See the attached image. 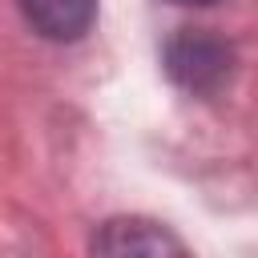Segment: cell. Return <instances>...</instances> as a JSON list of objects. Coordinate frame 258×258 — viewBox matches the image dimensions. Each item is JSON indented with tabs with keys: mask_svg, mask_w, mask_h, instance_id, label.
<instances>
[{
	"mask_svg": "<svg viewBox=\"0 0 258 258\" xmlns=\"http://www.w3.org/2000/svg\"><path fill=\"white\" fill-rule=\"evenodd\" d=\"M230 64H234L230 44L218 40V36H210L206 28H181L165 44V69H169V77L181 89L198 93V97L222 89L226 77H230Z\"/></svg>",
	"mask_w": 258,
	"mask_h": 258,
	"instance_id": "obj_1",
	"label": "cell"
},
{
	"mask_svg": "<svg viewBox=\"0 0 258 258\" xmlns=\"http://www.w3.org/2000/svg\"><path fill=\"white\" fill-rule=\"evenodd\" d=\"M93 258H194L185 242L153 218H109L93 238Z\"/></svg>",
	"mask_w": 258,
	"mask_h": 258,
	"instance_id": "obj_2",
	"label": "cell"
},
{
	"mask_svg": "<svg viewBox=\"0 0 258 258\" xmlns=\"http://www.w3.org/2000/svg\"><path fill=\"white\" fill-rule=\"evenodd\" d=\"M24 20L32 24V32H40L44 40H81L93 28L97 16V0H16Z\"/></svg>",
	"mask_w": 258,
	"mask_h": 258,
	"instance_id": "obj_3",
	"label": "cell"
},
{
	"mask_svg": "<svg viewBox=\"0 0 258 258\" xmlns=\"http://www.w3.org/2000/svg\"><path fill=\"white\" fill-rule=\"evenodd\" d=\"M173 4H214V0H173Z\"/></svg>",
	"mask_w": 258,
	"mask_h": 258,
	"instance_id": "obj_4",
	"label": "cell"
}]
</instances>
